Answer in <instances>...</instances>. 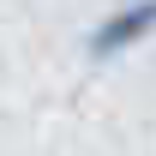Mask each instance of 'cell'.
Returning a JSON list of instances; mask_svg holds the SVG:
<instances>
[{
  "instance_id": "cell-1",
  "label": "cell",
  "mask_w": 156,
  "mask_h": 156,
  "mask_svg": "<svg viewBox=\"0 0 156 156\" xmlns=\"http://www.w3.org/2000/svg\"><path fill=\"white\" fill-rule=\"evenodd\" d=\"M144 36H156V0H126V6H114V12L90 30L84 48L96 60H114V54H126V48H138Z\"/></svg>"
}]
</instances>
